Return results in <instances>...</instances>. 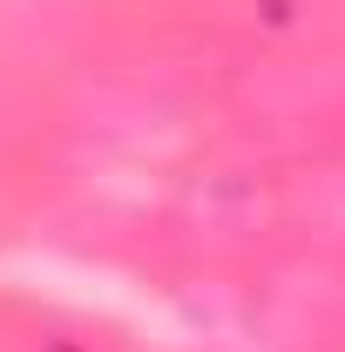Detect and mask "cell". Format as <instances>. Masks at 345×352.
Returning a JSON list of instances; mask_svg holds the SVG:
<instances>
[]
</instances>
